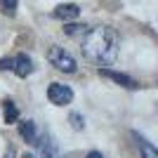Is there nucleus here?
Masks as SVG:
<instances>
[{
	"label": "nucleus",
	"instance_id": "f257e3e1",
	"mask_svg": "<svg viewBox=\"0 0 158 158\" xmlns=\"http://www.w3.org/2000/svg\"><path fill=\"white\" fill-rule=\"evenodd\" d=\"M118 47H120V38L111 26L87 28L85 35H83V54H85L87 61L97 64L99 69L116 61Z\"/></svg>",
	"mask_w": 158,
	"mask_h": 158
},
{
	"label": "nucleus",
	"instance_id": "f03ea898",
	"mask_svg": "<svg viewBox=\"0 0 158 158\" xmlns=\"http://www.w3.org/2000/svg\"><path fill=\"white\" fill-rule=\"evenodd\" d=\"M47 61H50V66H54L61 73H76L78 71V64L73 59V54L66 52L64 47H59V45H52L47 50Z\"/></svg>",
	"mask_w": 158,
	"mask_h": 158
},
{
	"label": "nucleus",
	"instance_id": "7ed1b4c3",
	"mask_svg": "<svg viewBox=\"0 0 158 158\" xmlns=\"http://www.w3.org/2000/svg\"><path fill=\"white\" fill-rule=\"evenodd\" d=\"M47 99L54 106H66L73 102V90L64 83H50L47 85Z\"/></svg>",
	"mask_w": 158,
	"mask_h": 158
},
{
	"label": "nucleus",
	"instance_id": "20e7f679",
	"mask_svg": "<svg viewBox=\"0 0 158 158\" xmlns=\"http://www.w3.org/2000/svg\"><path fill=\"white\" fill-rule=\"evenodd\" d=\"M99 76H104V78H109V80H113V83H118L120 87H127V90H137L139 87V83L135 78H130L127 73H118V71H111V69H99Z\"/></svg>",
	"mask_w": 158,
	"mask_h": 158
},
{
	"label": "nucleus",
	"instance_id": "39448f33",
	"mask_svg": "<svg viewBox=\"0 0 158 158\" xmlns=\"http://www.w3.org/2000/svg\"><path fill=\"white\" fill-rule=\"evenodd\" d=\"M12 71L19 76V78H28L33 71H35V66H33V59L28 57V54H17V57H12Z\"/></svg>",
	"mask_w": 158,
	"mask_h": 158
},
{
	"label": "nucleus",
	"instance_id": "423d86ee",
	"mask_svg": "<svg viewBox=\"0 0 158 158\" xmlns=\"http://www.w3.org/2000/svg\"><path fill=\"white\" fill-rule=\"evenodd\" d=\"M19 135L24 139H26L28 144H33V146H40L43 142V135L38 132V125H35V120H21L19 123Z\"/></svg>",
	"mask_w": 158,
	"mask_h": 158
},
{
	"label": "nucleus",
	"instance_id": "0eeeda50",
	"mask_svg": "<svg viewBox=\"0 0 158 158\" xmlns=\"http://www.w3.org/2000/svg\"><path fill=\"white\" fill-rule=\"evenodd\" d=\"M52 17H54V19H61V21H73V19H78V17H80V7L76 5V2H66V5L54 7Z\"/></svg>",
	"mask_w": 158,
	"mask_h": 158
},
{
	"label": "nucleus",
	"instance_id": "6e6552de",
	"mask_svg": "<svg viewBox=\"0 0 158 158\" xmlns=\"http://www.w3.org/2000/svg\"><path fill=\"white\" fill-rule=\"evenodd\" d=\"M132 137L137 142V149H139V153H142V158H158V149L146 137H142L139 132H132Z\"/></svg>",
	"mask_w": 158,
	"mask_h": 158
},
{
	"label": "nucleus",
	"instance_id": "1a4fd4ad",
	"mask_svg": "<svg viewBox=\"0 0 158 158\" xmlns=\"http://www.w3.org/2000/svg\"><path fill=\"white\" fill-rule=\"evenodd\" d=\"M2 118H5V123H17L19 120V109L12 99H2Z\"/></svg>",
	"mask_w": 158,
	"mask_h": 158
},
{
	"label": "nucleus",
	"instance_id": "9d476101",
	"mask_svg": "<svg viewBox=\"0 0 158 158\" xmlns=\"http://www.w3.org/2000/svg\"><path fill=\"white\" fill-rule=\"evenodd\" d=\"M40 158H64V156H61L59 144H57L54 139H50V142H45V146H43V153H40Z\"/></svg>",
	"mask_w": 158,
	"mask_h": 158
},
{
	"label": "nucleus",
	"instance_id": "9b49d317",
	"mask_svg": "<svg viewBox=\"0 0 158 158\" xmlns=\"http://www.w3.org/2000/svg\"><path fill=\"white\" fill-rule=\"evenodd\" d=\"M17 0H0V10H2V14H7V17H14L17 14Z\"/></svg>",
	"mask_w": 158,
	"mask_h": 158
},
{
	"label": "nucleus",
	"instance_id": "f8f14e48",
	"mask_svg": "<svg viewBox=\"0 0 158 158\" xmlns=\"http://www.w3.org/2000/svg\"><path fill=\"white\" fill-rule=\"evenodd\" d=\"M85 31H87L85 24H66V28H64L66 35H85Z\"/></svg>",
	"mask_w": 158,
	"mask_h": 158
},
{
	"label": "nucleus",
	"instance_id": "ddd939ff",
	"mask_svg": "<svg viewBox=\"0 0 158 158\" xmlns=\"http://www.w3.org/2000/svg\"><path fill=\"white\" fill-rule=\"evenodd\" d=\"M69 123H71L73 130H83V127H85V118H83L78 111H73L71 116H69Z\"/></svg>",
	"mask_w": 158,
	"mask_h": 158
},
{
	"label": "nucleus",
	"instance_id": "4468645a",
	"mask_svg": "<svg viewBox=\"0 0 158 158\" xmlns=\"http://www.w3.org/2000/svg\"><path fill=\"white\" fill-rule=\"evenodd\" d=\"M0 71H12V57L0 59Z\"/></svg>",
	"mask_w": 158,
	"mask_h": 158
},
{
	"label": "nucleus",
	"instance_id": "2eb2a0df",
	"mask_svg": "<svg viewBox=\"0 0 158 158\" xmlns=\"http://www.w3.org/2000/svg\"><path fill=\"white\" fill-rule=\"evenodd\" d=\"M85 158H104V156H102V151H87Z\"/></svg>",
	"mask_w": 158,
	"mask_h": 158
},
{
	"label": "nucleus",
	"instance_id": "dca6fc26",
	"mask_svg": "<svg viewBox=\"0 0 158 158\" xmlns=\"http://www.w3.org/2000/svg\"><path fill=\"white\" fill-rule=\"evenodd\" d=\"M14 156H17V151H14V146H10L7 153H5V158H14Z\"/></svg>",
	"mask_w": 158,
	"mask_h": 158
},
{
	"label": "nucleus",
	"instance_id": "f3484780",
	"mask_svg": "<svg viewBox=\"0 0 158 158\" xmlns=\"http://www.w3.org/2000/svg\"><path fill=\"white\" fill-rule=\"evenodd\" d=\"M24 158H35V156H33V153H26V156H24Z\"/></svg>",
	"mask_w": 158,
	"mask_h": 158
}]
</instances>
